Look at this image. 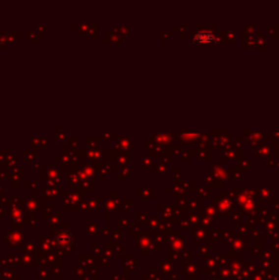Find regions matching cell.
<instances>
[{
  "instance_id": "1",
  "label": "cell",
  "mask_w": 279,
  "mask_h": 280,
  "mask_svg": "<svg viewBox=\"0 0 279 280\" xmlns=\"http://www.w3.org/2000/svg\"><path fill=\"white\" fill-rule=\"evenodd\" d=\"M195 38L197 41H201V43H209L214 40V34L211 32H207V30H201V32H197L195 34Z\"/></svg>"
}]
</instances>
